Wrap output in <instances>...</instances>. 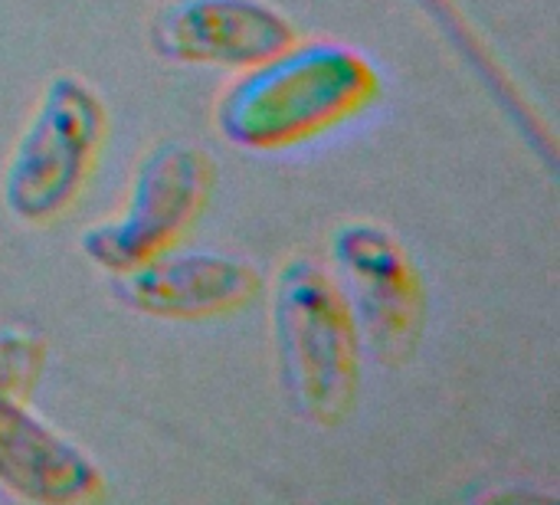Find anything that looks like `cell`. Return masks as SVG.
Listing matches in <instances>:
<instances>
[{
	"instance_id": "obj_1",
	"label": "cell",
	"mask_w": 560,
	"mask_h": 505,
	"mask_svg": "<svg viewBox=\"0 0 560 505\" xmlns=\"http://www.w3.org/2000/svg\"><path fill=\"white\" fill-rule=\"evenodd\" d=\"M381 95L374 62L331 39L292 43L243 69L217 99V131L240 151H285L361 115Z\"/></svg>"
},
{
	"instance_id": "obj_2",
	"label": "cell",
	"mask_w": 560,
	"mask_h": 505,
	"mask_svg": "<svg viewBox=\"0 0 560 505\" xmlns=\"http://www.w3.org/2000/svg\"><path fill=\"white\" fill-rule=\"evenodd\" d=\"M279 378L292 411L338 431L361 394V332L341 283L312 256H289L269 296Z\"/></svg>"
},
{
	"instance_id": "obj_3",
	"label": "cell",
	"mask_w": 560,
	"mask_h": 505,
	"mask_svg": "<svg viewBox=\"0 0 560 505\" xmlns=\"http://www.w3.org/2000/svg\"><path fill=\"white\" fill-rule=\"evenodd\" d=\"M108 135V108L92 82L56 72L26 125L20 128L3 168V207L30 227L59 220L89 184Z\"/></svg>"
},
{
	"instance_id": "obj_4",
	"label": "cell",
	"mask_w": 560,
	"mask_h": 505,
	"mask_svg": "<svg viewBox=\"0 0 560 505\" xmlns=\"http://www.w3.org/2000/svg\"><path fill=\"white\" fill-rule=\"evenodd\" d=\"M217 184L210 151L190 141H164L151 148L108 220L79 237L82 256L108 276H125L171 253L203 217Z\"/></svg>"
},
{
	"instance_id": "obj_5",
	"label": "cell",
	"mask_w": 560,
	"mask_h": 505,
	"mask_svg": "<svg viewBox=\"0 0 560 505\" xmlns=\"http://www.w3.org/2000/svg\"><path fill=\"white\" fill-rule=\"evenodd\" d=\"M328 250L354 312L361 345L384 368L410 365L430 319L427 286L410 250L374 220L335 227Z\"/></svg>"
},
{
	"instance_id": "obj_6",
	"label": "cell",
	"mask_w": 560,
	"mask_h": 505,
	"mask_svg": "<svg viewBox=\"0 0 560 505\" xmlns=\"http://www.w3.org/2000/svg\"><path fill=\"white\" fill-rule=\"evenodd\" d=\"M295 39V23L269 0H171L151 26L161 59L236 72L279 56Z\"/></svg>"
},
{
	"instance_id": "obj_7",
	"label": "cell",
	"mask_w": 560,
	"mask_h": 505,
	"mask_svg": "<svg viewBox=\"0 0 560 505\" xmlns=\"http://www.w3.org/2000/svg\"><path fill=\"white\" fill-rule=\"evenodd\" d=\"M262 296L256 263L230 253H164L118 276V299L164 322H210L249 309Z\"/></svg>"
},
{
	"instance_id": "obj_8",
	"label": "cell",
	"mask_w": 560,
	"mask_h": 505,
	"mask_svg": "<svg viewBox=\"0 0 560 505\" xmlns=\"http://www.w3.org/2000/svg\"><path fill=\"white\" fill-rule=\"evenodd\" d=\"M0 490L23 503L85 505L105 496V473L49 427L30 398L0 391Z\"/></svg>"
},
{
	"instance_id": "obj_9",
	"label": "cell",
	"mask_w": 560,
	"mask_h": 505,
	"mask_svg": "<svg viewBox=\"0 0 560 505\" xmlns=\"http://www.w3.org/2000/svg\"><path fill=\"white\" fill-rule=\"evenodd\" d=\"M43 368H46L43 338H36L23 329L0 332V391L33 398Z\"/></svg>"
}]
</instances>
